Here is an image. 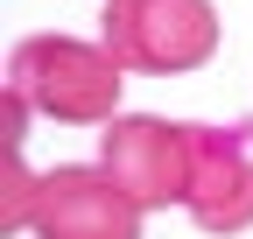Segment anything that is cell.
<instances>
[{
	"mask_svg": "<svg viewBox=\"0 0 253 239\" xmlns=\"http://www.w3.org/2000/svg\"><path fill=\"white\" fill-rule=\"evenodd\" d=\"M120 84H126V64L84 36H28L7 56V92H21L56 127H113Z\"/></svg>",
	"mask_w": 253,
	"mask_h": 239,
	"instance_id": "obj_1",
	"label": "cell"
},
{
	"mask_svg": "<svg viewBox=\"0 0 253 239\" xmlns=\"http://www.w3.org/2000/svg\"><path fill=\"white\" fill-rule=\"evenodd\" d=\"M99 42L126 71H197L218 49V14L211 0H106Z\"/></svg>",
	"mask_w": 253,
	"mask_h": 239,
	"instance_id": "obj_2",
	"label": "cell"
},
{
	"mask_svg": "<svg viewBox=\"0 0 253 239\" xmlns=\"http://www.w3.org/2000/svg\"><path fill=\"white\" fill-rule=\"evenodd\" d=\"M113 183L141 204V211H169L190 204V176H197V134L155 113H120L106 127V162Z\"/></svg>",
	"mask_w": 253,
	"mask_h": 239,
	"instance_id": "obj_3",
	"label": "cell"
},
{
	"mask_svg": "<svg viewBox=\"0 0 253 239\" xmlns=\"http://www.w3.org/2000/svg\"><path fill=\"white\" fill-rule=\"evenodd\" d=\"M141 204L126 197L106 169L91 162H63L42 176L36 190V239H141Z\"/></svg>",
	"mask_w": 253,
	"mask_h": 239,
	"instance_id": "obj_4",
	"label": "cell"
},
{
	"mask_svg": "<svg viewBox=\"0 0 253 239\" xmlns=\"http://www.w3.org/2000/svg\"><path fill=\"white\" fill-rule=\"evenodd\" d=\"M197 134V176L183 211L204 232H246L253 225V127H190Z\"/></svg>",
	"mask_w": 253,
	"mask_h": 239,
	"instance_id": "obj_5",
	"label": "cell"
},
{
	"mask_svg": "<svg viewBox=\"0 0 253 239\" xmlns=\"http://www.w3.org/2000/svg\"><path fill=\"white\" fill-rule=\"evenodd\" d=\"M36 190H42V176L21 162V148H7V211H0V232H28L36 225Z\"/></svg>",
	"mask_w": 253,
	"mask_h": 239,
	"instance_id": "obj_6",
	"label": "cell"
}]
</instances>
